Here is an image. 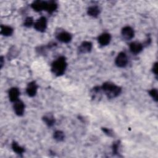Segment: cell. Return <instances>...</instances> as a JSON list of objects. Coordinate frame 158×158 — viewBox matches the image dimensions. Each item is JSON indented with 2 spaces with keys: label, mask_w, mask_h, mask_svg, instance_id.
Wrapping results in <instances>:
<instances>
[{
  "label": "cell",
  "mask_w": 158,
  "mask_h": 158,
  "mask_svg": "<svg viewBox=\"0 0 158 158\" xmlns=\"http://www.w3.org/2000/svg\"><path fill=\"white\" fill-rule=\"evenodd\" d=\"M101 88L109 99H114L117 97L122 92L121 87L110 81L104 83Z\"/></svg>",
  "instance_id": "1"
},
{
  "label": "cell",
  "mask_w": 158,
  "mask_h": 158,
  "mask_svg": "<svg viewBox=\"0 0 158 158\" xmlns=\"http://www.w3.org/2000/svg\"><path fill=\"white\" fill-rule=\"evenodd\" d=\"M67 66V63L65 57H59L51 64V72L57 77L61 76L65 73Z\"/></svg>",
  "instance_id": "2"
},
{
  "label": "cell",
  "mask_w": 158,
  "mask_h": 158,
  "mask_svg": "<svg viewBox=\"0 0 158 158\" xmlns=\"http://www.w3.org/2000/svg\"><path fill=\"white\" fill-rule=\"evenodd\" d=\"M128 62V57L127 56V54L123 52H120L117 56L115 58V65L120 68H123L125 67Z\"/></svg>",
  "instance_id": "3"
},
{
  "label": "cell",
  "mask_w": 158,
  "mask_h": 158,
  "mask_svg": "<svg viewBox=\"0 0 158 158\" xmlns=\"http://www.w3.org/2000/svg\"><path fill=\"white\" fill-rule=\"evenodd\" d=\"M34 28L40 32H44L47 28V19L45 17H41L34 23Z\"/></svg>",
  "instance_id": "4"
},
{
  "label": "cell",
  "mask_w": 158,
  "mask_h": 158,
  "mask_svg": "<svg viewBox=\"0 0 158 158\" xmlns=\"http://www.w3.org/2000/svg\"><path fill=\"white\" fill-rule=\"evenodd\" d=\"M25 106L24 102L20 99H18L14 102V110L15 114L18 116H22L23 115L25 112Z\"/></svg>",
  "instance_id": "5"
},
{
  "label": "cell",
  "mask_w": 158,
  "mask_h": 158,
  "mask_svg": "<svg viewBox=\"0 0 158 158\" xmlns=\"http://www.w3.org/2000/svg\"><path fill=\"white\" fill-rule=\"evenodd\" d=\"M121 34L123 39L125 40H130L135 36V31L130 26H125L122 28Z\"/></svg>",
  "instance_id": "6"
},
{
  "label": "cell",
  "mask_w": 158,
  "mask_h": 158,
  "mask_svg": "<svg viewBox=\"0 0 158 158\" xmlns=\"http://www.w3.org/2000/svg\"><path fill=\"white\" fill-rule=\"evenodd\" d=\"M56 38L64 43H69L71 41L72 36L70 33L65 31H62L56 35Z\"/></svg>",
  "instance_id": "7"
},
{
  "label": "cell",
  "mask_w": 158,
  "mask_h": 158,
  "mask_svg": "<svg viewBox=\"0 0 158 158\" xmlns=\"http://www.w3.org/2000/svg\"><path fill=\"white\" fill-rule=\"evenodd\" d=\"M93 48V44L90 41H85L81 43V44L79 46L78 50L80 53L81 54H86L90 52L92 50Z\"/></svg>",
  "instance_id": "8"
},
{
  "label": "cell",
  "mask_w": 158,
  "mask_h": 158,
  "mask_svg": "<svg viewBox=\"0 0 158 158\" xmlns=\"http://www.w3.org/2000/svg\"><path fill=\"white\" fill-rule=\"evenodd\" d=\"M47 1H41V0H36L33 1L31 4V8L36 12H41L42 10H44L46 8Z\"/></svg>",
  "instance_id": "9"
},
{
  "label": "cell",
  "mask_w": 158,
  "mask_h": 158,
  "mask_svg": "<svg viewBox=\"0 0 158 158\" xmlns=\"http://www.w3.org/2000/svg\"><path fill=\"white\" fill-rule=\"evenodd\" d=\"M38 89V85L35 81H32L28 83L26 88V92L28 96L33 97L36 95Z\"/></svg>",
  "instance_id": "10"
},
{
  "label": "cell",
  "mask_w": 158,
  "mask_h": 158,
  "mask_svg": "<svg viewBox=\"0 0 158 158\" xmlns=\"http://www.w3.org/2000/svg\"><path fill=\"white\" fill-rule=\"evenodd\" d=\"M129 48L131 53L134 54H138L142 51L143 49V45L139 42L133 41L130 44Z\"/></svg>",
  "instance_id": "11"
},
{
  "label": "cell",
  "mask_w": 158,
  "mask_h": 158,
  "mask_svg": "<svg viewBox=\"0 0 158 158\" xmlns=\"http://www.w3.org/2000/svg\"><path fill=\"white\" fill-rule=\"evenodd\" d=\"M20 94V93L19 88H17L16 87L11 88L9 90V92H8V96H9V100L11 102H14L15 101H16L17 100L19 99Z\"/></svg>",
  "instance_id": "12"
},
{
  "label": "cell",
  "mask_w": 158,
  "mask_h": 158,
  "mask_svg": "<svg viewBox=\"0 0 158 158\" xmlns=\"http://www.w3.org/2000/svg\"><path fill=\"white\" fill-rule=\"evenodd\" d=\"M111 40V35L108 33H102L101 35L98 36V43L101 46H106L109 44Z\"/></svg>",
  "instance_id": "13"
},
{
  "label": "cell",
  "mask_w": 158,
  "mask_h": 158,
  "mask_svg": "<svg viewBox=\"0 0 158 158\" xmlns=\"http://www.w3.org/2000/svg\"><path fill=\"white\" fill-rule=\"evenodd\" d=\"M43 122L47 125L48 127H51L53 126L56 122V119L54 115L52 114H46L43 115L42 118Z\"/></svg>",
  "instance_id": "14"
},
{
  "label": "cell",
  "mask_w": 158,
  "mask_h": 158,
  "mask_svg": "<svg viewBox=\"0 0 158 158\" xmlns=\"http://www.w3.org/2000/svg\"><path fill=\"white\" fill-rule=\"evenodd\" d=\"M101 12L100 8L98 6H91L88 8L87 14L93 17H98Z\"/></svg>",
  "instance_id": "15"
},
{
  "label": "cell",
  "mask_w": 158,
  "mask_h": 158,
  "mask_svg": "<svg viewBox=\"0 0 158 158\" xmlns=\"http://www.w3.org/2000/svg\"><path fill=\"white\" fill-rule=\"evenodd\" d=\"M57 9V4L54 1H47L45 10L49 14L53 13Z\"/></svg>",
  "instance_id": "16"
},
{
  "label": "cell",
  "mask_w": 158,
  "mask_h": 158,
  "mask_svg": "<svg viewBox=\"0 0 158 158\" xmlns=\"http://www.w3.org/2000/svg\"><path fill=\"white\" fill-rule=\"evenodd\" d=\"M13 32H14V29L11 27L7 26V25H1L0 33L2 35L4 36H9L12 35Z\"/></svg>",
  "instance_id": "17"
},
{
  "label": "cell",
  "mask_w": 158,
  "mask_h": 158,
  "mask_svg": "<svg viewBox=\"0 0 158 158\" xmlns=\"http://www.w3.org/2000/svg\"><path fill=\"white\" fill-rule=\"evenodd\" d=\"M12 149H13V151L15 153H17L19 155L22 154L25 152L24 148L20 146L16 141H13L12 142Z\"/></svg>",
  "instance_id": "18"
},
{
  "label": "cell",
  "mask_w": 158,
  "mask_h": 158,
  "mask_svg": "<svg viewBox=\"0 0 158 158\" xmlns=\"http://www.w3.org/2000/svg\"><path fill=\"white\" fill-rule=\"evenodd\" d=\"M53 137L55 140H56L57 141L60 142L64 139L65 134L61 130H56L53 134Z\"/></svg>",
  "instance_id": "19"
},
{
  "label": "cell",
  "mask_w": 158,
  "mask_h": 158,
  "mask_svg": "<svg viewBox=\"0 0 158 158\" xmlns=\"http://www.w3.org/2000/svg\"><path fill=\"white\" fill-rule=\"evenodd\" d=\"M120 145V141H118V140L113 143L112 146V149L113 154H118L119 153Z\"/></svg>",
  "instance_id": "20"
},
{
  "label": "cell",
  "mask_w": 158,
  "mask_h": 158,
  "mask_svg": "<svg viewBox=\"0 0 158 158\" xmlns=\"http://www.w3.org/2000/svg\"><path fill=\"white\" fill-rule=\"evenodd\" d=\"M149 94L151 96V98L154 100L156 102H157L158 101V92L157 89L152 88L151 90L149 91Z\"/></svg>",
  "instance_id": "21"
},
{
  "label": "cell",
  "mask_w": 158,
  "mask_h": 158,
  "mask_svg": "<svg viewBox=\"0 0 158 158\" xmlns=\"http://www.w3.org/2000/svg\"><path fill=\"white\" fill-rule=\"evenodd\" d=\"M34 23H34L33 19L31 17H28L25 19L23 25L25 27L29 28V27H31L33 25H34Z\"/></svg>",
  "instance_id": "22"
},
{
  "label": "cell",
  "mask_w": 158,
  "mask_h": 158,
  "mask_svg": "<svg viewBox=\"0 0 158 158\" xmlns=\"http://www.w3.org/2000/svg\"><path fill=\"white\" fill-rule=\"evenodd\" d=\"M102 130L103 132H104L105 134L107 135V136H110V137L114 136V132H113V131H112V129L108 128L103 127V128H102Z\"/></svg>",
  "instance_id": "23"
},
{
  "label": "cell",
  "mask_w": 158,
  "mask_h": 158,
  "mask_svg": "<svg viewBox=\"0 0 158 158\" xmlns=\"http://www.w3.org/2000/svg\"><path fill=\"white\" fill-rule=\"evenodd\" d=\"M14 54H17V52H16V49H15V47H13V49L10 48V49H9V52L8 53V58L9 59H10L12 57H15Z\"/></svg>",
  "instance_id": "24"
},
{
  "label": "cell",
  "mask_w": 158,
  "mask_h": 158,
  "mask_svg": "<svg viewBox=\"0 0 158 158\" xmlns=\"http://www.w3.org/2000/svg\"><path fill=\"white\" fill-rule=\"evenodd\" d=\"M152 72L156 75H157V62H155L152 67Z\"/></svg>",
  "instance_id": "25"
},
{
  "label": "cell",
  "mask_w": 158,
  "mask_h": 158,
  "mask_svg": "<svg viewBox=\"0 0 158 158\" xmlns=\"http://www.w3.org/2000/svg\"><path fill=\"white\" fill-rule=\"evenodd\" d=\"M4 65V57L3 56H1L0 57V65H1V69L2 68Z\"/></svg>",
  "instance_id": "26"
}]
</instances>
